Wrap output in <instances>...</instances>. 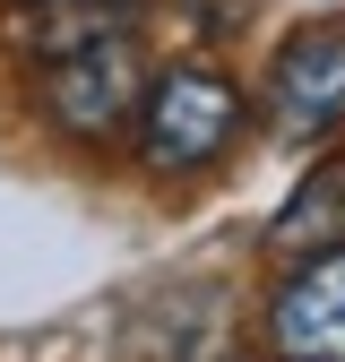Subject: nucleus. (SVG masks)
<instances>
[{
  "instance_id": "1",
  "label": "nucleus",
  "mask_w": 345,
  "mask_h": 362,
  "mask_svg": "<svg viewBox=\"0 0 345 362\" xmlns=\"http://www.w3.org/2000/svg\"><path fill=\"white\" fill-rule=\"evenodd\" d=\"M337 121H345V9L293 26L285 52L268 61V139L276 147H320Z\"/></svg>"
},
{
  "instance_id": "4",
  "label": "nucleus",
  "mask_w": 345,
  "mask_h": 362,
  "mask_svg": "<svg viewBox=\"0 0 345 362\" xmlns=\"http://www.w3.org/2000/svg\"><path fill=\"white\" fill-rule=\"evenodd\" d=\"M276 362H345V250L302 259L268 302Z\"/></svg>"
},
{
  "instance_id": "6",
  "label": "nucleus",
  "mask_w": 345,
  "mask_h": 362,
  "mask_svg": "<svg viewBox=\"0 0 345 362\" xmlns=\"http://www.w3.org/2000/svg\"><path fill=\"white\" fill-rule=\"evenodd\" d=\"M190 9H199V26H207V35H233V26H242V18L225 9V0H190Z\"/></svg>"
},
{
  "instance_id": "2",
  "label": "nucleus",
  "mask_w": 345,
  "mask_h": 362,
  "mask_svg": "<svg viewBox=\"0 0 345 362\" xmlns=\"http://www.w3.org/2000/svg\"><path fill=\"white\" fill-rule=\"evenodd\" d=\"M233 129H242V95L216 69H164L147 86V104H139V147L156 173H199L233 147Z\"/></svg>"
},
{
  "instance_id": "5",
  "label": "nucleus",
  "mask_w": 345,
  "mask_h": 362,
  "mask_svg": "<svg viewBox=\"0 0 345 362\" xmlns=\"http://www.w3.org/2000/svg\"><path fill=\"white\" fill-rule=\"evenodd\" d=\"M337 224H345V164H320L311 181H302V199L285 207L276 242H285V250H302V242H328Z\"/></svg>"
},
{
  "instance_id": "3",
  "label": "nucleus",
  "mask_w": 345,
  "mask_h": 362,
  "mask_svg": "<svg viewBox=\"0 0 345 362\" xmlns=\"http://www.w3.org/2000/svg\"><path fill=\"white\" fill-rule=\"evenodd\" d=\"M139 78H147V61H139V35L129 26H95V35H78L69 52L43 69V112H52L69 139H112V129L129 121V104H139Z\"/></svg>"
}]
</instances>
